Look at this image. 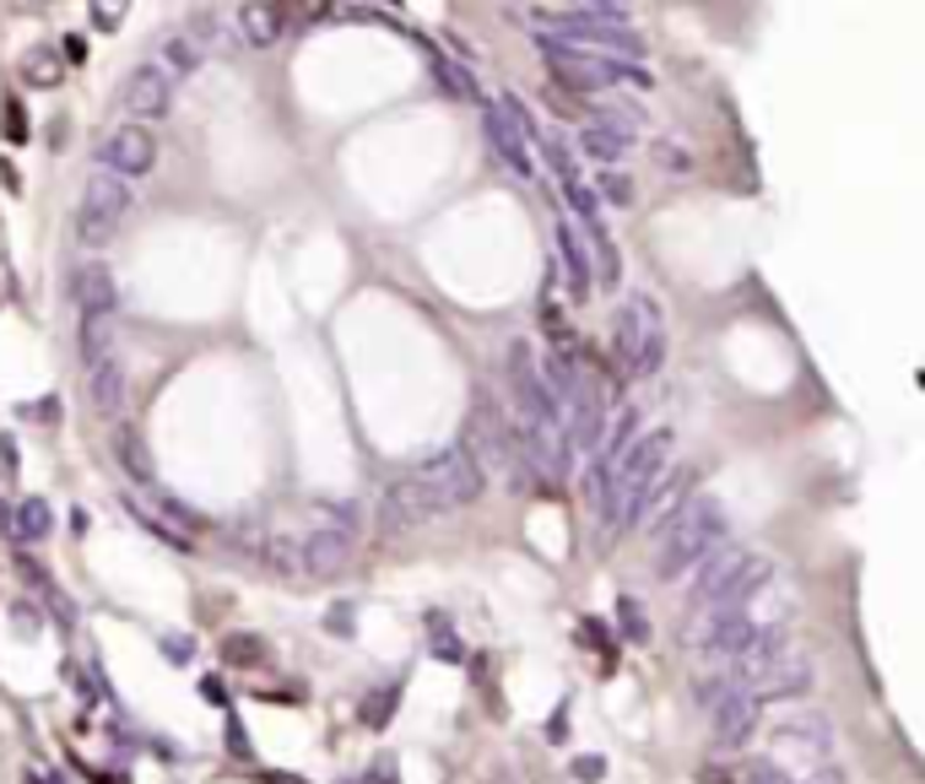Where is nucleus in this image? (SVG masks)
<instances>
[{
	"label": "nucleus",
	"mask_w": 925,
	"mask_h": 784,
	"mask_svg": "<svg viewBox=\"0 0 925 784\" xmlns=\"http://www.w3.org/2000/svg\"><path fill=\"white\" fill-rule=\"evenodd\" d=\"M769 579H774V563H769L763 552H730V546H720V552L698 568L693 589H687V639H693L704 622H715L720 611L752 606V595L769 589Z\"/></svg>",
	"instance_id": "obj_1"
},
{
	"label": "nucleus",
	"mask_w": 925,
	"mask_h": 784,
	"mask_svg": "<svg viewBox=\"0 0 925 784\" xmlns=\"http://www.w3.org/2000/svg\"><path fill=\"white\" fill-rule=\"evenodd\" d=\"M726 509L715 498H693L687 509H676L661 524V546H656V579H682L693 568H704L720 546H726Z\"/></svg>",
	"instance_id": "obj_2"
},
{
	"label": "nucleus",
	"mask_w": 925,
	"mask_h": 784,
	"mask_svg": "<svg viewBox=\"0 0 925 784\" xmlns=\"http://www.w3.org/2000/svg\"><path fill=\"white\" fill-rule=\"evenodd\" d=\"M612 352L617 363L634 374V379H650L661 374L665 363V325H661V303L650 292H628L623 309H617V325H612Z\"/></svg>",
	"instance_id": "obj_3"
},
{
	"label": "nucleus",
	"mask_w": 925,
	"mask_h": 784,
	"mask_svg": "<svg viewBox=\"0 0 925 784\" xmlns=\"http://www.w3.org/2000/svg\"><path fill=\"white\" fill-rule=\"evenodd\" d=\"M665 450H671V433L656 428V433H639L634 450L617 460V471H612V482H606V498H601V520H606V530L628 524V509L639 504V493L661 476Z\"/></svg>",
	"instance_id": "obj_4"
},
{
	"label": "nucleus",
	"mask_w": 925,
	"mask_h": 784,
	"mask_svg": "<svg viewBox=\"0 0 925 784\" xmlns=\"http://www.w3.org/2000/svg\"><path fill=\"white\" fill-rule=\"evenodd\" d=\"M417 487L433 498V509L439 515H450V509H465V504H476L482 498V487H487V471H482V460L471 455L465 444H450V450H439L433 460H422L417 471Z\"/></svg>",
	"instance_id": "obj_5"
},
{
	"label": "nucleus",
	"mask_w": 925,
	"mask_h": 784,
	"mask_svg": "<svg viewBox=\"0 0 925 784\" xmlns=\"http://www.w3.org/2000/svg\"><path fill=\"white\" fill-rule=\"evenodd\" d=\"M541 55L558 81H569L574 92H606L617 81H639L645 87V70L634 60H606V55H591V49H574V44H558V38H541Z\"/></svg>",
	"instance_id": "obj_6"
},
{
	"label": "nucleus",
	"mask_w": 925,
	"mask_h": 784,
	"mask_svg": "<svg viewBox=\"0 0 925 784\" xmlns=\"http://www.w3.org/2000/svg\"><path fill=\"white\" fill-rule=\"evenodd\" d=\"M131 200H135L131 179L92 174V179H87V190H81V211H76V239H81L87 250H103V244L120 233V222H125Z\"/></svg>",
	"instance_id": "obj_7"
},
{
	"label": "nucleus",
	"mask_w": 925,
	"mask_h": 784,
	"mask_svg": "<svg viewBox=\"0 0 925 784\" xmlns=\"http://www.w3.org/2000/svg\"><path fill=\"white\" fill-rule=\"evenodd\" d=\"M98 163H103V174H114V179H141L152 163H157V141L146 125H114V131L98 141Z\"/></svg>",
	"instance_id": "obj_8"
},
{
	"label": "nucleus",
	"mask_w": 925,
	"mask_h": 784,
	"mask_svg": "<svg viewBox=\"0 0 925 784\" xmlns=\"http://www.w3.org/2000/svg\"><path fill=\"white\" fill-rule=\"evenodd\" d=\"M428 520H439V509H433V498L417 487V476H400V482H390V487L379 493V530H385V535H411V530H422Z\"/></svg>",
	"instance_id": "obj_9"
},
{
	"label": "nucleus",
	"mask_w": 925,
	"mask_h": 784,
	"mask_svg": "<svg viewBox=\"0 0 925 784\" xmlns=\"http://www.w3.org/2000/svg\"><path fill=\"white\" fill-rule=\"evenodd\" d=\"M120 103H125V114H131L135 125L168 120V109H174V76L163 66H135L125 76V87H120Z\"/></svg>",
	"instance_id": "obj_10"
},
{
	"label": "nucleus",
	"mask_w": 925,
	"mask_h": 784,
	"mask_svg": "<svg viewBox=\"0 0 925 784\" xmlns=\"http://www.w3.org/2000/svg\"><path fill=\"white\" fill-rule=\"evenodd\" d=\"M482 131H487V146H493V157L515 174V179H536V157H530V141L526 131L504 114V103H487L482 109Z\"/></svg>",
	"instance_id": "obj_11"
},
{
	"label": "nucleus",
	"mask_w": 925,
	"mask_h": 784,
	"mask_svg": "<svg viewBox=\"0 0 925 784\" xmlns=\"http://www.w3.org/2000/svg\"><path fill=\"white\" fill-rule=\"evenodd\" d=\"M709 719H715V741L720 747H747L752 741V730H758V719H763V698L752 693V687H736L730 698H720L715 709H709Z\"/></svg>",
	"instance_id": "obj_12"
},
{
	"label": "nucleus",
	"mask_w": 925,
	"mask_h": 784,
	"mask_svg": "<svg viewBox=\"0 0 925 784\" xmlns=\"http://www.w3.org/2000/svg\"><path fill=\"white\" fill-rule=\"evenodd\" d=\"M76 309H81V320H114L120 314V281H114V270L109 265H81L76 270Z\"/></svg>",
	"instance_id": "obj_13"
},
{
	"label": "nucleus",
	"mask_w": 925,
	"mask_h": 784,
	"mask_svg": "<svg viewBox=\"0 0 925 784\" xmlns=\"http://www.w3.org/2000/svg\"><path fill=\"white\" fill-rule=\"evenodd\" d=\"M552 244H558V261H563V270H569V292H574V298H591L595 265H591L585 239H580V228H574V217H558V228H552Z\"/></svg>",
	"instance_id": "obj_14"
},
{
	"label": "nucleus",
	"mask_w": 925,
	"mask_h": 784,
	"mask_svg": "<svg viewBox=\"0 0 925 784\" xmlns=\"http://www.w3.org/2000/svg\"><path fill=\"white\" fill-rule=\"evenodd\" d=\"M352 541H357V535H346V530H331V524L309 530V535H304L309 579H335V574L346 568V557H352Z\"/></svg>",
	"instance_id": "obj_15"
},
{
	"label": "nucleus",
	"mask_w": 925,
	"mask_h": 784,
	"mask_svg": "<svg viewBox=\"0 0 925 784\" xmlns=\"http://www.w3.org/2000/svg\"><path fill=\"white\" fill-rule=\"evenodd\" d=\"M806 687H812V660H806L801 650H785L758 682H752V693H758L763 704H769V698H795V693H806Z\"/></svg>",
	"instance_id": "obj_16"
},
{
	"label": "nucleus",
	"mask_w": 925,
	"mask_h": 784,
	"mask_svg": "<svg viewBox=\"0 0 925 784\" xmlns=\"http://www.w3.org/2000/svg\"><path fill=\"white\" fill-rule=\"evenodd\" d=\"M693 487V465H676V471H665V476H656L645 493H639V504L628 509V524H645L650 515H661V509H671L682 493Z\"/></svg>",
	"instance_id": "obj_17"
},
{
	"label": "nucleus",
	"mask_w": 925,
	"mask_h": 784,
	"mask_svg": "<svg viewBox=\"0 0 925 784\" xmlns=\"http://www.w3.org/2000/svg\"><path fill=\"white\" fill-rule=\"evenodd\" d=\"M774 752L780 758H791V752H806V758H828L834 752V741H828V725L823 719H791V725H780L774 730Z\"/></svg>",
	"instance_id": "obj_18"
},
{
	"label": "nucleus",
	"mask_w": 925,
	"mask_h": 784,
	"mask_svg": "<svg viewBox=\"0 0 925 784\" xmlns=\"http://www.w3.org/2000/svg\"><path fill=\"white\" fill-rule=\"evenodd\" d=\"M76 346H81L87 374L103 368V363H120V320H81L76 325Z\"/></svg>",
	"instance_id": "obj_19"
},
{
	"label": "nucleus",
	"mask_w": 925,
	"mask_h": 784,
	"mask_svg": "<svg viewBox=\"0 0 925 784\" xmlns=\"http://www.w3.org/2000/svg\"><path fill=\"white\" fill-rule=\"evenodd\" d=\"M628 146H634V125H623V120H595L580 131V152L595 163H617Z\"/></svg>",
	"instance_id": "obj_20"
},
{
	"label": "nucleus",
	"mask_w": 925,
	"mask_h": 784,
	"mask_svg": "<svg viewBox=\"0 0 925 784\" xmlns=\"http://www.w3.org/2000/svg\"><path fill=\"white\" fill-rule=\"evenodd\" d=\"M261 563L276 579H309V557H304V535H271L261 546Z\"/></svg>",
	"instance_id": "obj_21"
},
{
	"label": "nucleus",
	"mask_w": 925,
	"mask_h": 784,
	"mask_svg": "<svg viewBox=\"0 0 925 784\" xmlns=\"http://www.w3.org/2000/svg\"><path fill=\"white\" fill-rule=\"evenodd\" d=\"M87 400H92L98 417H120V406H125V363L92 368V374H87Z\"/></svg>",
	"instance_id": "obj_22"
},
{
	"label": "nucleus",
	"mask_w": 925,
	"mask_h": 784,
	"mask_svg": "<svg viewBox=\"0 0 925 784\" xmlns=\"http://www.w3.org/2000/svg\"><path fill=\"white\" fill-rule=\"evenodd\" d=\"M157 60H163L168 76H190V70H200L206 49H200L185 27H174V33H157Z\"/></svg>",
	"instance_id": "obj_23"
},
{
	"label": "nucleus",
	"mask_w": 925,
	"mask_h": 784,
	"mask_svg": "<svg viewBox=\"0 0 925 784\" xmlns=\"http://www.w3.org/2000/svg\"><path fill=\"white\" fill-rule=\"evenodd\" d=\"M282 27H287V11H282V5H239V33H244L255 49L276 44Z\"/></svg>",
	"instance_id": "obj_24"
},
{
	"label": "nucleus",
	"mask_w": 925,
	"mask_h": 784,
	"mask_svg": "<svg viewBox=\"0 0 925 784\" xmlns=\"http://www.w3.org/2000/svg\"><path fill=\"white\" fill-rule=\"evenodd\" d=\"M433 76H439V87H444L455 103H482V87H476V76H471L461 60H450V55H433Z\"/></svg>",
	"instance_id": "obj_25"
},
{
	"label": "nucleus",
	"mask_w": 925,
	"mask_h": 784,
	"mask_svg": "<svg viewBox=\"0 0 925 784\" xmlns=\"http://www.w3.org/2000/svg\"><path fill=\"white\" fill-rule=\"evenodd\" d=\"M114 455H120V465L131 471L141 487H157V465H152V450L141 444V433H120V439H114Z\"/></svg>",
	"instance_id": "obj_26"
},
{
	"label": "nucleus",
	"mask_w": 925,
	"mask_h": 784,
	"mask_svg": "<svg viewBox=\"0 0 925 784\" xmlns=\"http://www.w3.org/2000/svg\"><path fill=\"white\" fill-rule=\"evenodd\" d=\"M11 530H16V541H44V535L55 530V509H49L44 498H27V504L11 515Z\"/></svg>",
	"instance_id": "obj_27"
},
{
	"label": "nucleus",
	"mask_w": 925,
	"mask_h": 784,
	"mask_svg": "<svg viewBox=\"0 0 925 784\" xmlns=\"http://www.w3.org/2000/svg\"><path fill=\"white\" fill-rule=\"evenodd\" d=\"M265 660V644L261 639H250V633H233V639H222V665H261Z\"/></svg>",
	"instance_id": "obj_28"
},
{
	"label": "nucleus",
	"mask_w": 925,
	"mask_h": 784,
	"mask_svg": "<svg viewBox=\"0 0 925 784\" xmlns=\"http://www.w3.org/2000/svg\"><path fill=\"white\" fill-rule=\"evenodd\" d=\"M157 515H163V524H168V520L179 524V535H185V541H190V535L200 530V515L190 509V504H179L174 493H157Z\"/></svg>",
	"instance_id": "obj_29"
},
{
	"label": "nucleus",
	"mask_w": 925,
	"mask_h": 784,
	"mask_svg": "<svg viewBox=\"0 0 925 784\" xmlns=\"http://www.w3.org/2000/svg\"><path fill=\"white\" fill-rule=\"evenodd\" d=\"M22 76H27L33 87H55V76H60V70L49 66V55H33V60L22 66Z\"/></svg>",
	"instance_id": "obj_30"
},
{
	"label": "nucleus",
	"mask_w": 925,
	"mask_h": 784,
	"mask_svg": "<svg viewBox=\"0 0 925 784\" xmlns=\"http://www.w3.org/2000/svg\"><path fill=\"white\" fill-rule=\"evenodd\" d=\"M617 617L628 622V639H650V628H645V611H639V600H623V606H617Z\"/></svg>",
	"instance_id": "obj_31"
},
{
	"label": "nucleus",
	"mask_w": 925,
	"mask_h": 784,
	"mask_svg": "<svg viewBox=\"0 0 925 784\" xmlns=\"http://www.w3.org/2000/svg\"><path fill=\"white\" fill-rule=\"evenodd\" d=\"M601 196L617 200V206H628V200H634V185H628V174H606V179H601Z\"/></svg>",
	"instance_id": "obj_32"
},
{
	"label": "nucleus",
	"mask_w": 925,
	"mask_h": 784,
	"mask_svg": "<svg viewBox=\"0 0 925 784\" xmlns=\"http://www.w3.org/2000/svg\"><path fill=\"white\" fill-rule=\"evenodd\" d=\"M326 628H331V633H341V639H346V633H352V606H331V617H326Z\"/></svg>",
	"instance_id": "obj_33"
},
{
	"label": "nucleus",
	"mask_w": 925,
	"mask_h": 784,
	"mask_svg": "<svg viewBox=\"0 0 925 784\" xmlns=\"http://www.w3.org/2000/svg\"><path fill=\"white\" fill-rule=\"evenodd\" d=\"M55 406H60V400H38V406H27L22 417H33V422H55Z\"/></svg>",
	"instance_id": "obj_34"
},
{
	"label": "nucleus",
	"mask_w": 925,
	"mask_h": 784,
	"mask_svg": "<svg viewBox=\"0 0 925 784\" xmlns=\"http://www.w3.org/2000/svg\"><path fill=\"white\" fill-rule=\"evenodd\" d=\"M92 22H98V27H120V11H114V5H92Z\"/></svg>",
	"instance_id": "obj_35"
},
{
	"label": "nucleus",
	"mask_w": 925,
	"mask_h": 784,
	"mask_svg": "<svg viewBox=\"0 0 925 784\" xmlns=\"http://www.w3.org/2000/svg\"><path fill=\"white\" fill-rule=\"evenodd\" d=\"M0 465H5V476L16 471V444H11V439H0Z\"/></svg>",
	"instance_id": "obj_36"
},
{
	"label": "nucleus",
	"mask_w": 925,
	"mask_h": 784,
	"mask_svg": "<svg viewBox=\"0 0 925 784\" xmlns=\"http://www.w3.org/2000/svg\"><path fill=\"white\" fill-rule=\"evenodd\" d=\"M265 784H309V780H298V774H265Z\"/></svg>",
	"instance_id": "obj_37"
}]
</instances>
